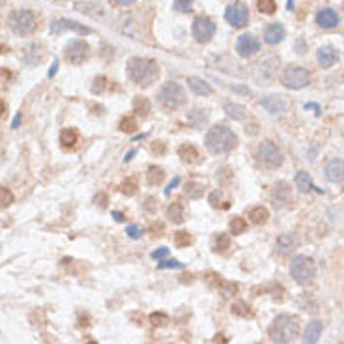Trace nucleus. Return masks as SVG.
I'll list each match as a JSON object with an SVG mask.
<instances>
[{"label": "nucleus", "instance_id": "1", "mask_svg": "<svg viewBox=\"0 0 344 344\" xmlns=\"http://www.w3.org/2000/svg\"><path fill=\"white\" fill-rule=\"evenodd\" d=\"M204 144L210 154H214V156H223V154L232 152V150L238 146V137H236V133H234L230 127L219 124V125L210 127V131L206 133Z\"/></svg>", "mask_w": 344, "mask_h": 344}, {"label": "nucleus", "instance_id": "2", "mask_svg": "<svg viewBox=\"0 0 344 344\" xmlns=\"http://www.w3.org/2000/svg\"><path fill=\"white\" fill-rule=\"evenodd\" d=\"M127 77L139 86H150L157 81L159 64L152 58L133 56L127 60Z\"/></svg>", "mask_w": 344, "mask_h": 344}, {"label": "nucleus", "instance_id": "3", "mask_svg": "<svg viewBox=\"0 0 344 344\" xmlns=\"http://www.w3.org/2000/svg\"><path fill=\"white\" fill-rule=\"evenodd\" d=\"M268 335L275 344H290L299 335V322L292 314H279L268 327Z\"/></svg>", "mask_w": 344, "mask_h": 344}, {"label": "nucleus", "instance_id": "4", "mask_svg": "<svg viewBox=\"0 0 344 344\" xmlns=\"http://www.w3.org/2000/svg\"><path fill=\"white\" fill-rule=\"evenodd\" d=\"M157 101L163 111H178L187 103V94L180 83L168 81L161 86V90L157 94Z\"/></svg>", "mask_w": 344, "mask_h": 344}, {"label": "nucleus", "instance_id": "5", "mask_svg": "<svg viewBox=\"0 0 344 344\" xmlns=\"http://www.w3.org/2000/svg\"><path fill=\"white\" fill-rule=\"evenodd\" d=\"M290 273L294 281L301 284V286H307L311 284L314 277H316V264L313 262L311 256L307 254H298L292 258V264H290Z\"/></svg>", "mask_w": 344, "mask_h": 344}, {"label": "nucleus", "instance_id": "6", "mask_svg": "<svg viewBox=\"0 0 344 344\" xmlns=\"http://www.w3.org/2000/svg\"><path fill=\"white\" fill-rule=\"evenodd\" d=\"M8 25L17 36H28L37 28V15L32 9H13L8 17Z\"/></svg>", "mask_w": 344, "mask_h": 344}, {"label": "nucleus", "instance_id": "7", "mask_svg": "<svg viewBox=\"0 0 344 344\" xmlns=\"http://www.w3.org/2000/svg\"><path fill=\"white\" fill-rule=\"evenodd\" d=\"M281 83L290 90H301L311 83V71L303 65H288L281 75Z\"/></svg>", "mask_w": 344, "mask_h": 344}, {"label": "nucleus", "instance_id": "8", "mask_svg": "<svg viewBox=\"0 0 344 344\" xmlns=\"http://www.w3.org/2000/svg\"><path fill=\"white\" fill-rule=\"evenodd\" d=\"M256 157H258V163L262 167L270 168V170H275V168H279L282 165V154L271 140H262L258 144Z\"/></svg>", "mask_w": 344, "mask_h": 344}, {"label": "nucleus", "instance_id": "9", "mask_svg": "<svg viewBox=\"0 0 344 344\" xmlns=\"http://www.w3.org/2000/svg\"><path fill=\"white\" fill-rule=\"evenodd\" d=\"M64 56L69 64L73 65L83 64V62L88 60V56H90V45L84 39H73V41H69L65 45Z\"/></svg>", "mask_w": 344, "mask_h": 344}, {"label": "nucleus", "instance_id": "10", "mask_svg": "<svg viewBox=\"0 0 344 344\" xmlns=\"http://www.w3.org/2000/svg\"><path fill=\"white\" fill-rule=\"evenodd\" d=\"M217 25L214 23V19H210L208 15H198L193 23V36L198 43H208L212 41V37L215 36Z\"/></svg>", "mask_w": 344, "mask_h": 344}, {"label": "nucleus", "instance_id": "11", "mask_svg": "<svg viewBox=\"0 0 344 344\" xmlns=\"http://www.w3.org/2000/svg\"><path fill=\"white\" fill-rule=\"evenodd\" d=\"M224 19L232 28L247 27V23H249V8L243 2H232L224 11Z\"/></svg>", "mask_w": 344, "mask_h": 344}, {"label": "nucleus", "instance_id": "12", "mask_svg": "<svg viewBox=\"0 0 344 344\" xmlns=\"http://www.w3.org/2000/svg\"><path fill=\"white\" fill-rule=\"evenodd\" d=\"M236 51L242 58H251L260 51V39L252 34H242L236 41Z\"/></svg>", "mask_w": 344, "mask_h": 344}, {"label": "nucleus", "instance_id": "13", "mask_svg": "<svg viewBox=\"0 0 344 344\" xmlns=\"http://www.w3.org/2000/svg\"><path fill=\"white\" fill-rule=\"evenodd\" d=\"M270 198H271V204L275 206L277 210L286 208L292 202V187H290V184H286V182L275 184L270 193Z\"/></svg>", "mask_w": 344, "mask_h": 344}, {"label": "nucleus", "instance_id": "14", "mask_svg": "<svg viewBox=\"0 0 344 344\" xmlns=\"http://www.w3.org/2000/svg\"><path fill=\"white\" fill-rule=\"evenodd\" d=\"M65 30H73L77 34H92V28L90 27H84L81 23H77V21H71V19H56L51 23V32L53 34H62Z\"/></svg>", "mask_w": 344, "mask_h": 344}, {"label": "nucleus", "instance_id": "15", "mask_svg": "<svg viewBox=\"0 0 344 344\" xmlns=\"http://www.w3.org/2000/svg\"><path fill=\"white\" fill-rule=\"evenodd\" d=\"M206 282L215 288L217 292H221L224 298H230L234 294H238V284L236 282H230V281H224L221 275H217V273H208L206 275Z\"/></svg>", "mask_w": 344, "mask_h": 344}, {"label": "nucleus", "instance_id": "16", "mask_svg": "<svg viewBox=\"0 0 344 344\" xmlns=\"http://www.w3.org/2000/svg\"><path fill=\"white\" fill-rule=\"evenodd\" d=\"M260 105L268 112H271V114H281V112H284L286 109H288V101H286V97L281 95V94L266 95V97L260 101Z\"/></svg>", "mask_w": 344, "mask_h": 344}, {"label": "nucleus", "instance_id": "17", "mask_svg": "<svg viewBox=\"0 0 344 344\" xmlns=\"http://www.w3.org/2000/svg\"><path fill=\"white\" fill-rule=\"evenodd\" d=\"M324 176L331 184H341L344 180V159H331L324 168Z\"/></svg>", "mask_w": 344, "mask_h": 344}, {"label": "nucleus", "instance_id": "18", "mask_svg": "<svg viewBox=\"0 0 344 344\" xmlns=\"http://www.w3.org/2000/svg\"><path fill=\"white\" fill-rule=\"evenodd\" d=\"M284 34L286 32H284V27L281 23H271V25L264 28V41L268 45H277V43H281L284 39Z\"/></svg>", "mask_w": 344, "mask_h": 344}, {"label": "nucleus", "instance_id": "19", "mask_svg": "<svg viewBox=\"0 0 344 344\" xmlns=\"http://www.w3.org/2000/svg\"><path fill=\"white\" fill-rule=\"evenodd\" d=\"M339 21H341V17L333 8H324L316 13V25L322 28H335Z\"/></svg>", "mask_w": 344, "mask_h": 344}, {"label": "nucleus", "instance_id": "20", "mask_svg": "<svg viewBox=\"0 0 344 344\" xmlns=\"http://www.w3.org/2000/svg\"><path fill=\"white\" fill-rule=\"evenodd\" d=\"M316 58L322 67H331V65L337 64L339 53H337V49L333 45H322L316 51Z\"/></svg>", "mask_w": 344, "mask_h": 344}, {"label": "nucleus", "instance_id": "21", "mask_svg": "<svg viewBox=\"0 0 344 344\" xmlns=\"http://www.w3.org/2000/svg\"><path fill=\"white\" fill-rule=\"evenodd\" d=\"M322 322L320 320H311L305 327V333H303V344H316L322 337Z\"/></svg>", "mask_w": 344, "mask_h": 344}, {"label": "nucleus", "instance_id": "22", "mask_svg": "<svg viewBox=\"0 0 344 344\" xmlns=\"http://www.w3.org/2000/svg\"><path fill=\"white\" fill-rule=\"evenodd\" d=\"M294 249H296V238L292 234H281L275 242V251L282 256H288Z\"/></svg>", "mask_w": 344, "mask_h": 344}, {"label": "nucleus", "instance_id": "23", "mask_svg": "<svg viewBox=\"0 0 344 344\" xmlns=\"http://www.w3.org/2000/svg\"><path fill=\"white\" fill-rule=\"evenodd\" d=\"M178 156L180 159L187 163V165H196V163H200V154H198V150L193 146V144H182L180 148H178Z\"/></svg>", "mask_w": 344, "mask_h": 344}, {"label": "nucleus", "instance_id": "24", "mask_svg": "<svg viewBox=\"0 0 344 344\" xmlns=\"http://www.w3.org/2000/svg\"><path fill=\"white\" fill-rule=\"evenodd\" d=\"M43 60V47L37 45V43H30L25 51V56H23V62L27 65H36Z\"/></svg>", "mask_w": 344, "mask_h": 344}, {"label": "nucleus", "instance_id": "25", "mask_svg": "<svg viewBox=\"0 0 344 344\" xmlns=\"http://www.w3.org/2000/svg\"><path fill=\"white\" fill-rule=\"evenodd\" d=\"M187 86L196 94V95H210L214 92V88L210 86V83H206L200 77H187Z\"/></svg>", "mask_w": 344, "mask_h": 344}, {"label": "nucleus", "instance_id": "26", "mask_svg": "<svg viewBox=\"0 0 344 344\" xmlns=\"http://www.w3.org/2000/svg\"><path fill=\"white\" fill-rule=\"evenodd\" d=\"M187 122L191 124V127L202 129L206 124H208V112L202 111V109H193V111L187 112Z\"/></svg>", "mask_w": 344, "mask_h": 344}, {"label": "nucleus", "instance_id": "27", "mask_svg": "<svg viewBox=\"0 0 344 344\" xmlns=\"http://www.w3.org/2000/svg\"><path fill=\"white\" fill-rule=\"evenodd\" d=\"M79 142V131L75 129V127H65L62 129L60 133V144H62V148H73L75 144Z\"/></svg>", "mask_w": 344, "mask_h": 344}, {"label": "nucleus", "instance_id": "28", "mask_svg": "<svg viewBox=\"0 0 344 344\" xmlns=\"http://www.w3.org/2000/svg\"><path fill=\"white\" fill-rule=\"evenodd\" d=\"M224 112H226V116L232 118V120H243L249 111H247L243 105H240V103H224Z\"/></svg>", "mask_w": 344, "mask_h": 344}, {"label": "nucleus", "instance_id": "29", "mask_svg": "<svg viewBox=\"0 0 344 344\" xmlns=\"http://www.w3.org/2000/svg\"><path fill=\"white\" fill-rule=\"evenodd\" d=\"M152 111V105H150L148 97H144V95H137L135 99H133V112L137 114V116H142V118H146Z\"/></svg>", "mask_w": 344, "mask_h": 344}, {"label": "nucleus", "instance_id": "30", "mask_svg": "<svg viewBox=\"0 0 344 344\" xmlns=\"http://www.w3.org/2000/svg\"><path fill=\"white\" fill-rule=\"evenodd\" d=\"M167 217H168V221H172V223H176V224L184 223V219H186L184 206L180 204V202H172L167 210Z\"/></svg>", "mask_w": 344, "mask_h": 344}, {"label": "nucleus", "instance_id": "31", "mask_svg": "<svg viewBox=\"0 0 344 344\" xmlns=\"http://www.w3.org/2000/svg\"><path fill=\"white\" fill-rule=\"evenodd\" d=\"M296 187H298V191L299 193H309L311 189H313V180H311V176H309L307 172H303V170H299L298 174H296Z\"/></svg>", "mask_w": 344, "mask_h": 344}, {"label": "nucleus", "instance_id": "32", "mask_svg": "<svg viewBox=\"0 0 344 344\" xmlns=\"http://www.w3.org/2000/svg\"><path fill=\"white\" fill-rule=\"evenodd\" d=\"M230 311H232V314H236V316L240 318H252V314H254L251 305L247 301H236V303H232Z\"/></svg>", "mask_w": 344, "mask_h": 344}, {"label": "nucleus", "instance_id": "33", "mask_svg": "<svg viewBox=\"0 0 344 344\" xmlns=\"http://www.w3.org/2000/svg\"><path fill=\"white\" fill-rule=\"evenodd\" d=\"M268 217H270V212L264 206H256V208H252L251 212H249V219L254 224H264L268 221Z\"/></svg>", "mask_w": 344, "mask_h": 344}, {"label": "nucleus", "instance_id": "34", "mask_svg": "<svg viewBox=\"0 0 344 344\" xmlns=\"http://www.w3.org/2000/svg\"><path fill=\"white\" fill-rule=\"evenodd\" d=\"M165 180V170L161 167H150L146 172V182L150 186H159Z\"/></svg>", "mask_w": 344, "mask_h": 344}, {"label": "nucleus", "instance_id": "35", "mask_svg": "<svg viewBox=\"0 0 344 344\" xmlns=\"http://www.w3.org/2000/svg\"><path fill=\"white\" fill-rule=\"evenodd\" d=\"M210 204L212 208H228L230 206V200L228 198H224V193L223 191H214V193H210Z\"/></svg>", "mask_w": 344, "mask_h": 344}, {"label": "nucleus", "instance_id": "36", "mask_svg": "<svg viewBox=\"0 0 344 344\" xmlns=\"http://www.w3.org/2000/svg\"><path fill=\"white\" fill-rule=\"evenodd\" d=\"M228 247H230V236L224 232L217 234V236H215V242H214V251L224 252V251H228Z\"/></svg>", "mask_w": 344, "mask_h": 344}, {"label": "nucleus", "instance_id": "37", "mask_svg": "<svg viewBox=\"0 0 344 344\" xmlns=\"http://www.w3.org/2000/svg\"><path fill=\"white\" fill-rule=\"evenodd\" d=\"M174 243H176V247L184 249V247H189L193 243V238L187 230H178V232H174Z\"/></svg>", "mask_w": 344, "mask_h": 344}, {"label": "nucleus", "instance_id": "38", "mask_svg": "<svg viewBox=\"0 0 344 344\" xmlns=\"http://www.w3.org/2000/svg\"><path fill=\"white\" fill-rule=\"evenodd\" d=\"M137 129H139V122H137L135 116H125V118H122V122H120L122 133H135Z\"/></svg>", "mask_w": 344, "mask_h": 344}, {"label": "nucleus", "instance_id": "39", "mask_svg": "<svg viewBox=\"0 0 344 344\" xmlns=\"http://www.w3.org/2000/svg\"><path fill=\"white\" fill-rule=\"evenodd\" d=\"M120 191L124 193V195L133 196L135 193H137V191H139V182H137L135 178H127L125 182H122Z\"/></svg>", "mask_w": 344, "mask_h": 344}, {"label": "nucleus", "instance_id": "40", "mask_svg": "<svg viewBox=\"0 0 344 344\" xmlns=\"http://www.w3.org/2000/svg\"><path fill=\"white\" fill-rule=\"evenodd\" d=\"M230 232L234 236H240V234L247 232V221L243 217H234L232 221H230Z\"/></svg>", "mask_w": 344, "mask_h": 344}, {"label": "nucleus", "instance_id": "41", "mask_svg": "<svg viewBox=\"0 0 344 344\" xmlns=\"http://www.w3.org/2000/svg\"><path fill=\"white\" fill-rule=\"evenodd\" d=\"M256 8H258L260 13L271 15V13L277 11V4H275V0H258V2H256Z\"/></svg>", "mask_w": 344, "mask_h": 344}, {"label": "nucleus", "instance_id": "42", "mask_svg": "<svg viewBox=\"0 0 344 344\" xmlns=\"http://www.w3.org/2000/svg\"><path fill=\"white\" fill-rule=\"evenodd\" d=\"M186 193L189 198H200L202 196V193H204V186H200V184H195V182H189L186 187Z\"/></svg>", "mask_w": 344, "mask_h": 344}, {"label": "nucleus", "instance_id": "43", "mask_svg": "<svg viewBox=\"0 0 344 344\" xmlns=\"http://www.w3.org/2000/svg\"><path fill=\"white\" fill-rule=\"evenodd\" d=\"M150 322L154 327H163L168 324V316L165 313H154V314H150Z\"/></svg>", "mask_w": 344, "mask_h": 344}, {"label": "nucleus", "instance_id": "44", "mask_svg": "<svg viewBox=\"0 0 344 344\" xmlns=\"http://www.w3.org/2000/svg\"><path fill=\"white\" fill-rule=\"evenodd\" d=\"M13 202V193L8 187H0V208H8Z\"/></svg>", "mask_w": 344, "mask_h": 344}, {"label": "nucleus", "instance_id": "45", "mask_svg": "<svg viewBox=\"0 0 344 344\" xmlns=\"http://www.w3.org/2000/svg\"><path fill=\"white\" fill-rule=\"evenodd\" d=\"M174 9L180 13H189L193 9V0H174Z\"/></svg>", "mask_w": 344, "mask_h": 344}, {"label": "nucleus", "instance_id": "46", "mask_svg": "<svg viewBox=\"0 0 344 344\" xmlns=\"http://www.w3.org/2000/svg\"><path fill=\"white\" fill-rule=\"evenodd\" d=\"M105 88H107V77H103V75L95 77V81H94V84H92V92L103 94L105 92Z\"/></svg>", "mask_w": 344, "mask_h": 344}, {"label": "nucleus", "instance_id": "47", "mask_svg": "<svg viewBox=\"0 0 344 344\" xmlns=\"http://www.w3.org/2000/svg\"><path fill=\"white\" fill-rule=\"evenodd\" d=\"M157 268H159V270H182V268H184V264L172 258V260H163V262H159Z\"/></svg>", "mask_w": 344, "mask_h": 344}, {"label": "nucleus", "instance_id": "48", "mask_svg": "<svg viewBox=\"0 0 344 344\" xmlns=\"http://www.w3.org/2000/svg\"><path fill=\"white\" fill-rule=\"evenodd\" d=\"M127 236L133 238V240H139L140 236H142V230H140L139 226H135V224H129L127 226Z\"/></svg>", "mask_w": 344, "mask_h": 344}, {"label": "nucleus", "instance_id": "49", "mask_svg": "<svg viewBox=\"0 0 344 344\" xmlns=\"http://www.w3.org/2000/svg\"><path fill=\"white\" fill-rule=\"evenodd\" d=\"M165 256H168V247H159V249L152 252V258H156V260H161Z\"/></svg>", "mask_w": 344, "mask_h": 344}, {"label": "nucleus", "instance_id": "50", "mask_svg": "<svg viewBox=\"0 0 344 344\" xmlns=\"http://www.w3.org/2000/svg\"><path fill=\"white\" fill-rule=\"evenodd\" d=\"M95 204H99L101 208H107V202H109V196L105 195V193H99V195H95Z\"/></svg>", "mask_w": 344, "mask_h": 344}, {"label": "nucleus", "instance_id": "51", "mask_svg": "<svg viewBox=\"0 0 344 344\" xmlns=\"http://www.w3.org/2000/svg\"><path fill=\"white\" fill-rule=\"evenodd\" d=\"M296 49H298L299 55H303V53H307V45H305V41L299 37L298 41H296Z\"/></svg>", "mask_w": 344, "mask_h": 344}, {"label": "nucleus", "instance_id": "52", "mask_svg": "<svg viewBox=\"0 0 344 344\" xmlns=\"http://www.w3.org/2000/svg\"><path fill=\"white\" fill-rule=\"evenodd\" d=\"M178 184H180V178L176 176L174 180H172V182H170V184H168L167 189H165V195H170V191H172V189H174V187H176Z\"/></svg>", "mask_w": 344, "mask_h": 344}, {"label": "nucleus", "instance_id": "53", "mask_svg": "<svg viewBox=\"0 0 344 344\" xmlns=\"http://www.w3.org/2000/svg\"><path fill=\"white\" fill-rule=\"evenodd\" d=\"M228 343V339L223 335V333H219V335L215 337V341H214V344H226Z\"/></svg>", "mask_w": 344, "mask_h": 344}, {"label": "nucleus", "instance_id": "54", "mask_svg": "<svg viewBox=\"0 0 344 344\" xmlns=\"http://www.w3.org/2000/svg\"><path fill=\"white\" fill-rule=\"evenodd\" d=\"M116 4H120V6H133L137 0H114Z\"/></svg>", "mask_w": 344, "mask_h": 344}, {"label": "nucleus", "instance_id": "55", "mask_svg": "<svg viewBox=\"0 0 344 344\" xmlns=\"http://www.w3.org/2000/svg\"><path fill=\"white\" fill-rule=\"evenodd\" d=\"M154 202H156V200H154V198L150 196L148 202H146V210H148V212H156V208H154Z\"/></svg>", "mask_w": 344, "mask_h": 344}, {"label": "nucleus", "instance_id": "56", "mask_svg": "<svg viewBox=\"0 0 344 344\" xmlns=\"http://www.w3.org/2000/svg\"><path fill=\"white\" fill-rule=\"evenodd\" d=\"M152 150H154V152H156V154H163V152H165V146H163V144H154V146H152Z\"/></svg>", "mask_w": 344, "mask_h": 344}, {"label": "nucleus", "instance_id": "57", "mask_svg": "<svg viewBox=\"0 0 344 344\" xmlns=\"http://www.w3.org/2000/svg\"><path fill=\"white\" fill-rule=\"evenodd\" d=\"M112 217H114L116 221H124V215H122L120 212H112Z\"/></svg>", "mask_w": 344, "mask_h": 344}, {"label": "nucleus", "instance_id": "58", "mask_svg": "<svg viewBox=\"0 0 344 344\" xmlns=\"http://www.w3.org/2000/svg\"><path fill=\"white\" fill-rule=\"evenodd\" d=\"M4 112H6V103L0 99V116H4Z\"/></svg>", "mask_w": 344, "mask_h": 344}, {"label": "nucleus", "instance_id": "59", "mask_svg": "<svg viewBox=\"0 0 344 344\" xmlns=\"http://www.w3.org/2000/svg\"><path fill=\"white\" fill-rule=\"evenodd\" d=\"M135 154H137V152H135V150H131L129 154L125 156V163H127V161H131V159H133V156H135Z\"/></svg>", "mask_w": 344, "mask_h": 344}, {"label": "nucleus", "instance_id": "60", "mask_svg": "<svg viewBox=\"0 0 344 344\" xmlns=\"http://www.w3.org/2000/svg\"><path fill=\"white\" fill-rule=\"evenodd\" d=\"M86 344H97V343H95V341H90V343H86Z\"/></svg>", "mask_w": 344, "mask_h": 344}, {"label": "nucleus", "instance_id": "61", "mask_svg": "<svg viewBox=\"0 0 344 344\" xmlns=\"http://www.w3.org/2000/svg\"><path fill=\"white\" fill-rule=\"evenodd\" d=\"M343 8H344V4H343Z\"/></svg>", "mask_w": 344, "mask_h": 344}, {"label": "nucleus", "instance_id": "62", "mask_svg": "<svg viewBox=\"0 0 344 344\" xmlns=\"http://www.w3.org/2000/svg\"><path fill=\"white\" fill-rule=\"evenodd\" d=\"M341 344H344V343H341Z\"/></svg>", "mask_w": 344, "mask_h": 344}]
</instances>
